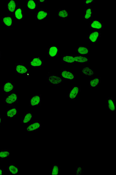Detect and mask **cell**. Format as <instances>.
<instances>
[{
	"label": "cell",
	"instance_id": "f1b7e54d",
	"mask_svg": "<svg viewBox=\"0 0 116 175\" xmlns=\"http://www.w3.org/2000/svg\"><path fill=\"white\" fill-rule=\"evenodd\" d=\"M93 10L91 8L85 9L84 19L85 20H90L92 18Z\"/></svg>",
	"mask_w": 116,
	"mask_h": 175
},
{
	"label": "cell",
	"instance_id": "2e32d148",
	"mask_svg": "<svg viewBox=\"0 0 116 175\" xmlns=\"http://www.w3.org/2000/svg\"><path fill=\"white\" fill-rule=\"evenodd\" d=\"M2 22L7 28H10L13 26V18L9 15H7L2 18Z\"/></svg>",
	"mask_w": 116,
	"mask_h": 175
},
{
	"label": "cell",
	"instance_id": "836d02e7",
	"mask_svg": "<svg viewBox=\"0 0 116 175\" xmlns=\"http://www.w3.org/2000/svg\"><path fill=\"white\" fill-rule=\"evenodd\" d=\"M2 123V117L0 115V126H1Z\"/></svg>",
	"mask_w": 116,
	"mask_h": 175
},
{
	"label": "cell",
	"instance_id": "7a4b0ae2",
	"mask_svg": "<svg viewBox=\"0 0 116 175\" xmlns=\"http://www.w3.org/2000/svg\"><path fill=\"white\" fill-rule=\"evenodd\" d=\"M47 83L52 86H58L63 83L64 80L60 76L48 74L47 77Z\"/></svg>",
	"mask_w": 116,
	"mask_h": 175
},
{
	"label": "cell",
	"instance_id": "e575fe53",
	"mask_svg": "<svg viewBox=\"0 0 116 175\" xmlns=\"http://www.w3.org/2000/svg\"><path fill=\"white\" fill-rule=\"evenodd\" d=\"M1 58V52H0V58Z\"/></svg>",
	"mask_w": 116,
	"mask_h": 175
},
{
	"label": "cell",
	"instance_id": "4fadbf2b",
	"mask_svg": "<svg viewBox=\"0 0 116 175\" xmlns=\"http://www.w3.org/2000/svg\"><path fill=\"white\" fill-rule=\"evenodd\" d=\"M30 106L32 107L41 106V95H33L30 98Z\"/></svg>",
	"mask_w": 116,
	"mask_h": 175
},
{
	"label": "cell",
	"instance_id": "277c9868",
	"mask_svg": "<svg viewBox=\"0 0 116 175\" xmlns=\"http://www.w3.org/2000/svg\"><path fill=\"white\" fill-rule=\"evenodd\" d=\"M18 97L15 92H12L7 95L5 99L4 102L8 105H12L14 104L17 103Z\"/></svg>",
	"mask_w": 116,
	"mask_h": 175
},
{
	"label": "cell",
	"instance_id": "e0dca14e",
	"mask_svg": "<svg viewBox=\"0 0 116 175\" xmlns=\"http://www.w3.org/2000/svg\"><path fill=\"white\" fill-rule=\"evenodd\" d=\"M7 171L9 174L12 175L18 174L20 172L18 167L14 163L9 164L7 167Z\"/></svg>",
	"mask_w": 116,
	"mask_h": 175
},
{
	"label": "cell",
	"instance_id": "ac0fdd59",
	"mask_svg": "<svg viewBox=\"0 0 116 175\" xmlns=\"http://www.w3.org/2000/svg\"><path fill=\"white\" fill-rule=\"evenodd\" d=\"M107 109L110 112H115L116 110V108L115 100L113 98H108L106 100Z\"/></svg>",
	"mask_w": 116,
	"mask_h": 175
},
{
	"label": "cell",
	"instance_id": "52a82bcc",
	"mask_svg": "<svg viewBox=\"0 0 116 175\" xmlns=\"http://www.w3.org/2000/svg\"><path fill=\"white\" fill-rule=\"evenodd\" d=\"M16 73L18 75H29V70L27 67L22 64H16L15 65Z\"/></svg>",
	"mask_w": 116,
	"mask_h": 175
},
{
	"label": "cell",
	"instance_id": "d6a6232c",
	"mask_svg": "<svg viewBox=\"0 0 116 175\" xmlns=\"http://www.w3.org/2000/svg\"><path fill=\"white\" fill-rule=\"evenodd\" d=\"M47 1H43V0H40V1H38L39 3H44L46 2Z\"/></svg>",
	"mask_w": 116,
	"mask_h": 175
},
{
	"label": "cell",
	"instance_id": "d6986e66",
	"mask_svg": "<svg viewBox=\"0 0 116 175\" xmlns=\"http://www.w3.org/2000/svg\"><path fill=\"white\" fill-rule=\"evenodd\" d=\"M90 27L92 29L101 30L103 29L104 23L99 20H93L90 24Z\"/></svg>",
	"mask_w": 116,
	"mask_h": 175
},
{
	"label": "cell",
	"instance_id": "d4e9b609",
	"mask_svg": "<svg viewBox=\"0 0 116 175\" xmlns=\"http://www.w3.org/2000/svg\"><path fill=\"white\" fill-rule=\"evenodd\" d=\"M70 16L69 13L66 9H60L58 11V17L62 20H66Z\"/></svg>",
	"mask_w": 116,
	"mask_h": 175
},
{
	"label": "cell",
	"instance_id": "7c38bea8",
	"mask_svg": "<svg viewBox=\"0 0 116 175\" xmlns=\"http://www.w3.org/2000/svg\"><path fill=\"white\" fill-rule=\"evenodd\" d=\"M82 75L87 77H92L96 74L95 72L88 66H83L81 68Z\"/></svg>",
	"mask_w": 116,
	"mask_h": 175
},
{
	"label": "cell",
	"instance_id": "4dcf8cb0",
	"mask_svg": "<svg viewBox=\"0 0 116 175\" xmlns=\"http://www.w3.org/2000/svg\"><path fill=\"white\" fill-rule=\"evenodd\" d=\"M94 3H95V1L94 0H85L84 1V5H90Z\"/></svg>",
	"mask_w": 116,
	"mask_h": 175
},
{
	"label": "cell",
	"instance_id": "8fae6325",
	"mask_svg": "<svg viewBox=\"0 0 116 175\" xmlns=\"http://www.w3.org/2000/svg\"><path fill=\"white\" fill-rule=\"evenodd\" d=\"M30 66L34 68H41L44 65V61L41 58H34L30 61Z\"/></svg>",
	"mask_w": 116,
	"mask_h": 175
},
{
	"label": "cell",
	"instance_id": "f546056e",
	"mask_svg": "<svg viewBox=\"0 0 116 175\" xmlns=\"http://www.w3.org/2000/svg\"><path fill=\"white\" fill-rule=\"evenodd\" d=\"M84 174V167L77 166L76 167L75 174L77 175H81Z\"/></svg>",
	"mask_w": 116,
	"mask_h": 175
},
{
	"label": "cell",
	"instance_id": "4316f807",
	"mask_svg": "<svg viewBox=\"0 0 116 175\" xmlns=\"http://www.w3.org/2000/svg\"><path fill=\"white\" fill-rule=\"evenodd\" d=\"M28 8L30 11H35L38 8V4L35 1L28 0L27 2Z\"/></svg>",
	"mask_w": 116,
	"mask_h": 175
},
{
	"label": "cell",
	"instance_id": "83f0119b",
	"mask_svg": "<svg viewBox=\"0 0 116 175\" xmlns=\"http://www.w3.org/2000/svg\"><path fill=\"white\" fill-rule=\"evenodd\" d=\"M10 150L4 149L0 151V159L4 160L10 157Z\"/></svg>",
	"mask_w": 116,
	"mask_h": 175
},
{
	"label": "cell",
	"instance_id": "9a60e30c",
	"mask_svg": "<svg viewBox=\"0 0 116 175\" xmlns=\"http://www.w3.org/2000/svg\"><path fill=\"white\" fill-rule=\"evenodd\" d=\"M18 7V4L13 0H9L7 2V9L11 14L14 13Z\"/></svg>",
	"mask_w": 116,
	"mask_h": 175
},
{
	"label": "cell",
	"instance_id": "3957f363",
	"mask_svg": "<svg viewBox=\"0 0 116 175\" xmlns=\"http://www.w3.org/2000/svg\"><path fill=\"white\" fill-rule=\"evenodd\" d=\"M41 126L40 121L34 120L28 123L26 129L28 132H37L41 129Z\"/></svg>",
	"mask_w": 116,
	"mask_h": 175
},
{
	"label": "cell",
	"instance_id": "5b68a950",
	"mask_svg": "<svg viewBox=\"0 0 116 175\" xmlns=\"http://www.w3.org/2000/svg\"><path fill=\"white\" fill-rule=\"evenodd\" d=\"M16 85L13 81H8L6 82L2 87V90L5 94H10L15 90Z\"/></svg>",
	"mask_w": 116,
	"mask_h": 175
},
{
	"label": "cell",
	"instance_id": "603a6c76",
	"mask_svg": "<svg viewBox=\"0 0 116 175\" xmlns=\"http://www.w3.org/2000/svg\"><path fill=\"white\" fill-rule=\"evenodd\" d=\"M61 171V170L58 164H53L50 170V174L51 175H58L60 173Z\"/></svg>",
	"mask_w": 116,
	"mask_h": 175
},
{
	"label": "cell",
	"instance_id": "30bf717a",
	"mask_svg": "<svg viewBox=\"0 0 116 175\" xmlns=\"http://www.w3.org/2000/svg\"><path fill=\"white\" fill-rule=\"evenodd\" d=\"M61 77L64 80H75V73L68 69L62 70Z\"/></svg>",
	"mask_w": 116,
	"mask_h": 175
},
{
	"label": "cell",
	"instance_id": "7402d4cb",
	"mask_svg": "<svg viewBox=\"0 0 116 175\" xmlns=\"http://www.w3.org/2000/svg\"><path fill=\"white\" fill-rule=\"evenodd\" d=\"M24 11L22 7L18 6L14 13V16L17 20H22L24 18Z\"/></svg>",
	"mask_w": 116,
	"mask_h": 175
},
{
	"label": "cell",
	"instance_id": "5bb4252c",
	"mask_svg": "<svg viewBox=\"0 0 116 175\" xmlns=\"http://www.w3.org/2000/svg\"><path fill=\"white\" fill-rule=\"evenodd\" d=\"M47 56L50 58H57L58 55V48L56 46H51L47 49Z\"/></svg>",
	"mask_w": 116,
	"mask_h": 175
},
{
	"label": "cell",
	"instance_id": "8992f818",
	"mask_svg": "<svg viewBox=\"0 0 116 175\" xmlns=\"http://www.w3.org/2000/svg\"><path fill=\"white\" fill-rule=\"evenodd\" d=\"M81 87L74 86L70 89L67 94V97L70 100H75L78 97L79 94L81 92Z\"/></svg>",
	"mask_w": 116,
	"mask_h": 175
},
{
	"label": "cell",
	"instance_id": "ffe728a7",
	"mask_svg": "<svg viewBox=\"0 0 116 175\" xmlns=\"http://www.w3.org/2000/svg\"><path fill=\"white\" fill-rule=\"evenodd\" d=\"M75 51L79 55L81 56H86L90 53L88 47L85 46H79L76 49Z\"/></svg>",
	"mask_w": 116,
	"mask_h": 175
},
{
	"label": "cell",
	"instance_id": "1f68e13d",
	"mask_svg": "<svg viewBox=\"0 0 116 175\" xmlns=\"http://www.w3.org/2000/svg\"><path fill=\"white\" fill-rule=\"evenodd\" d=\"M4 174V170L0 167V175H3Z\"/></svg>",
	"mask_w": 116,
	"mask_h": 175
},
{
	"label": "cell",
	"instance_id": "484cf974",
	"mask_svg": "<svg viewBox=\"0 0 116 175\" xmlns=\"http://www.w3.org/2000/svg\"><path fill=\"white\" fill-rule=\"evenodd\" d=\"M18 110L16 107H13L7 110V117H14L18 114Z\"/></svg>",
	"mask_w": 116,
	"mask_h": 175
},
{
	"label": "cell",
	"instance_id": "44dd1931",
	"mask_svg": "<svg viewBox=\"0 0 116 175\" xmlns=\"http://www.w3.org/2000/svg\"><path fill=\"white\" fill-rule=\"evenodd\" d=\"M101 79L100 78L96 77L91 79L89 83V86L90 89H96L98 88L99 86L101 84Z\"/></svg>",
	"mask_w": 116,
	"mask_h": 175
},
{
	"label": "cell",
	"instance_id": "cb8c5ba5",
	"mask_svg": "<svg viewBox=\"0 0 116 175\" xmlns=\"http://www.w3.org/2000/svg\"><path fill=\"white\" fill-rule=\"evenodd\" d=\"M33 119V114L31 112L25 113L21 119L22 123H28L31 122Z\"/></svg>",
	"mask_w": 116,
	"mask_h": 175
},
{
	"label": "cell",
	"instance_id": "9c48e42d",
	"mask_svg": "<svg viewBox=\"0 0 116 175\" xmlns=\"http://www.w3.org/2000/svg\"><path fill=\"white\" fill-rule=\"evenodd\" d=\"M49 16L50 14L48 11L45 9H39L36 12L35 18L38 20H46Z\"/></svg>",
	"mask_w": 116,
	"mask_h": 175
},
{
	"label": "cell",
	"instance_id": "ba28073f",
	"mask_svg": "<svg viewBox=\"0 0 116 175\" xmlns=\"http://www.w3.org/2000/svg\"><path fill=\"white\" fill-rule=\"evenodd\" d=\"M100 36L101 31L100 30H96L90 32L87 36V40L92 43H98Z\"/></svg>",
	"mask_w": 116,
	"mask_h": 175
},
{
	"label": "cell",
	"instance_id": "6da1fadb",
	"mask_svg": "<svg viewBox=\"0 0 116 175\" xmlns=\"http://www.w3.org/2000/svg\"><path fill=\"white\" fill-rule=\"evenodd\" d=\"M89 61V57L79 55H62L61 58V62L63 63H87Z\"/></svg>",
	"mask_w": 116,
	"mask_h": 175
}]
</instances>
